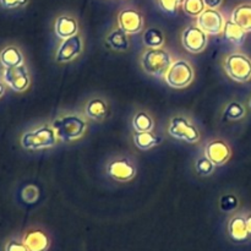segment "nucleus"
I'll return each instance as SVG.
<instances>
[{
  "label": "nucleus",
  "mask_w": 251,
  "mask_h": 251,
  "mask_svg": "<svg viewBox=\"0 0 251 251\" xmlns=\"http://www.w3.org/2000/svg\"><path fill=\"white\" fill-rule=\"evenodd\" d=\"M60 141L70 142L80 139L87 130V122L78 114H66L58 118L51 124Z\"/></svg>",
  "instance_id": "nucleus-1"
},
{
  "label": "nucleus",
  "mask_w": 251,
  "mask_h": 251,
  "mask_svg": "<svg viewBox=\"0 0 251 251\" xmlns=\"http://www.w3.org/2000/svg\"><path fill=\"white\" fill-rule=\"evenodd\" d=\"M172 64L173 59L171 53L163 48H149L142 54V69L145 73L154 77H166Z\"/></svg>",
  "instance_id": "nucleus-2"
},
{
  "label": "nucleus",
  "mask_w": 251,
  "mask_h": 251,
  "mask_svg": "<svg viewBox=\"0 0 251 251\" xmlns=\"http://www.w3.org/2000/svg\"><path fill=\"white\" fill-rule=\"evenodd\" d=\"M55 130L49 125H42L36 129L24 132L21 136V146L28 151H38V150L50 149L58 142Z\"/></svg>",
  "instance_id": "nucleus-3"
},
{
  "label": "nucleus",
  "mask_w": 251,
  "mask_h": 251,
  "mask_svg": "<svg viewBox=\"0 0 251 251\" xmlns=\"http://www.w3.org/2000/svg\"><path fill=\"white\" fill-rule=\"evenodd\" d=\"M225 70L232 80L248 82L251 80V59L242 53H232L226 58Z\"/></svg>",
  "instance_id": "nucleus-4"
},
{
  "label": "nucleus",
  "mask_w": 251,
  "mask_h": 251,
  "mask_svg": "<svg viewBox=\"0 0 251 251\" xmlns=\"http://www.w3.org/2000/svg\"><path fill=\"white\" fill-rule=\"evenodd\" d=\"M194 80V69L189 61L176 60L169 68L166 75V82L173 88H184Z\"/></svg>",
  "instance_id": "nucleus-5"
},
{
  "label": "nucleus",
  "mask_w": 251,
  "mask_h": 251,
  "mask_svg": "<svg viewBox=\"0 0 251 251\" xmlns=\"http://www.w3.org/2000/svg\"><path fill=\"white\" fill-rule=\"evenodd\" d=\"M169 135L176 140L186 141L189 144H195L200 140V132L196 129L195 125L190 123V120L185 117H174L171 120L168 129Z\"/></svg>",
  "instance_id": "nucleus-6"
},
{
  "label": "nucleus",
  "mask_w": 251,
  "mask_h": 251,
  "mask_svg": "<svg viewBox=\"0 0 251 251\" xmlns=\"http://www.w3.org/2000/svg\"><path fill=\"white\" fill-rule=\"evenodd\" d=\"M1 80L15 92H25L31 85L29 71L25 64L15 68H2Z\"/></svg>",
  "instance_id": "nucleus-7"
},
{
  "label": "nucleus",
  "mask_w": 251,
  "mask_h": 251,
  "mask_svg": "<svg viewBox=\"0 0 251 251\" xmlns=\"http://www.w3.org/2000/svg\"><path fill=\"white\" fill-rule=\"evenodd\" d=\"M208 37L205 31L196 26H189L181 33V43H183L184 48L190 53H201L205 50L206 46H207Z\"/></svg>",
  "instance_id": "nucleus-8"
},
{
  "label": "nucleus",
  "mask_w": 251,
  "mask_h": 251,
  "mask_svg": "<svg viewBox=\"0 0 251 251\" xmlns=\"http://www.w3.org/2000/svg\"><path fill=\"white\" fill-rule=\"evenodd\" d=\"M196 24L207 34H220L223 33L226 21L223 15L217 9L206 7L198 16Z\"/></svg>",
  "instance_id": "nucleus-9"
},
{
  "label": "nucleus",
  "mask_w": 251,
  "mask_h": 251,
  "mask_svg": "<svg viewBox=\"0 0 251 251\" xmlns=\"http://www.w3.org/2000/svg\"><path fill=\"white\" fill-rule=\"evenodd\" d=\"M83 43L80 34H75L73 37L64 39L63 43L58 48L55 54L56 63H68L75 59L76 56L82 53Z\"/></svg>",
  "instance_id": "nucleus-10"
},
{
  "label": "nucleus",
  "mask_w": 251,
  "mask_h": 251,
  "mask_svg": "<svg viewBox=\"0 0 251 251\" xmlns=\"http://www.w3.org/2000/svg\"><path fill=\"white\" fill-rule=\"evenodd\" d=\"M108 176L117 181H129L136 176V167L126 158H118L110 162L107 167Z\"/></svg>",
  "instance_id": "nucleus-11"
},
{
  "label": "nucleus",
  "mask_w": 251,
  "mask_h": 251,
  "mask_svg": "<svg viewBox=\"0 0 251 251\" xmlns=\"http://www.w3.org/2000/svg\"><path fill=\"white\" fill-rule=\"evenodd\" d=\"M118 25L126 34L139 33L144 28V16L134 9H125L118 16Z\"/></svg>",
  "instance_id": "nucleus-12"
},
{
  "label": "nucleus",
  "mask_w": 251,
  "mask_h": 251,
  "mask_svg": "<svg viewBox=\"0 0 251 251\" xmlns=\"http://www.w3.org/2000/svg\"><path fill=\"white\" fill-rule=\"evenodd\" d=\"M22 239L29 251H48L50 249L51 242L48 233L39 228L27 229L22 235Z\"/></svg>",
  "instance_id": "nucleus-13"
},
{
  "label": "nucleus",
  "mask_w": 251,
  "mask_h": 251,
  "mask_svg": "<svg viewBox=\"0 0 251 251\" xmlns=\"http://www.w3.org/2000/svg\"><path fill=\"white\" fill-rule=\"evenodd\" d=\"M227 233L229 239L234 244H244L251 239L249 232H248L245 216L235 215L228 221Z\"/></svg>",
  "instance_id": "nucleus-14"
},
{
  "label": "nucleus",
  "mask_w": 251,
  "mask_h": 251,
  "mask_svg": "<svg viewBox=\"0 0 251 251\" xmlns=\"http://www.w3.org/2000/svg\"><path fill=\"white\" fill-rule=\"evenodd\" d=\"M230 149L223 140H213L206 145L205 154L216 166H223L230 158Z\"/></svg>",
  "instance_id": "nucleus-15"
},
{
  "label": "nucleus",
  "mask_w": 251,
  "mask_h": 251,
  "mask_svg": "<svg viewBox=\"0 0 251 251\" xmlns=\"http://www.w3.org/2000/svg\"><path fill=\"white\" fill-rule=\"evenodd\" d=\"M25 64V56L19 47L14 44L5 46L0 50V65L1 68H15Z\"/></svg>",
  "instance_id": "nucleus-16"
},
{
  "label": "nucleus",
  "mask_w": 251,
  "mask_h": 251,
  "mask_svg": "<svg viewBox=\"0 0 251 251\" xmlns=\"http://www.w3.org/2000/svg\"><path fill=\"white\" fill-rule=\"evenodd\" d=\"M54 31H55L56 37L66 39L78 33V24L74 17L63 15V16H59L56 19Z\"/></svg>",
  "instance_id": "nucleus-17"
},
{
  "label": "nucleus",
  "mask_w": 251,
  "mask_h": 251,
  "mask_svg": "<svg viewBox=\"0 0 251 251\" xmlns=\"http://www.w3.org/2000/svg\"><path fill=\"white\" fill-rule=\"evenodd\" d=\"M223 36H225L226 41L230 42L234 46H242L247 38V32L235 24L233 20H228L225 24V28H223Z\"/></svg>",
  "instance_id": "nucleus-18"
},
{
  "label": "nucleus",
  "mask_w": 251,
  "mask_h": 251,
  "mask_svg": "<svg viewBox=\"0 0 251 251\" xmlns=\"http://www.w3.org/2000/svg\"><path fill=\"white\" fill-rule=\"evenodd\" d=\"M232 20L245 32H251V4H242L232 12Z\"/></svg>",
  "instance_id": "nucleus-19"
},
{
  "label": "nucleus",
  "mask_w": 251,
  "mask_h": 251,
  "mask_svg": "<svg viewBox=\"0 0 251 251\" xmlns=\"http://www.w3.org/2000/svg\"><path fill=\"white\" fill-rule=\"evenodd\" d=\"M108 113V105L102 98H93L86 105V115L92 120L104 119Z\"/></svg>",
  "instance_id": "nucleus-20"
},
{
  "label": "nucleus",
  "mask_w": 251,
  "mask_h": 251,
  "mask_svg": "<svg viewBox=\"0 0 251 251\" xmlns=\"http://www.w3.org/2000/svg\"><path fill=\"white\" fill-rule=\"evenodd\" d=\"M134 142L137 149L146 151V150L152 149V147L158 146L162 142V139L159 136H157L156 134H153L152 131L135 132Z\"/></svg>",
  "instance_id": "nucleus-21"
},
{
  "label": "nucleus",
  "mask_w": 251,
  "mask_h": 251,
  "mask_svg": "<svg viewBox=\"0 0 251 251\" xmlns=\"http://www.w3.org/2000/svg\"><path fill=\"white\" fill-rule=\"evenodd\" d=\"M105 43L114 50L124 51L129 48V39H127V34L125 33L123 29L117 28L114 31L110 32L108 34Z\"/></svg>",
  "instance_id": "nucleus-22"
},
{
  "label": "nucleus",
  "mask_w": 251,
  "mask_h": 251,
  "mask_svg": "<svg viewBox=\"0 0 251 251\" xmlns=\"http://www.w3.org/2000/svg\"><path fill=\"white\" fill-rule=\"evenodd\" d=\"M142 41L147 48H162L164 46V34L157 27H150L145 31Z\"/></svg>",
  "instance_id": "nucleus-23"
},
{
  "label": "nucleus",
  "mask_w": 251,
  "mask_h": 251,
  "mask_svg": "<svg viewBox=\"0 0 251 251\" xmlns=\"http://www.w3.org/2000/svg\"><path fill=\"white\" fill-rule=\"evenodd\" d=\"M132 127L136 132L152 131L154 127V122L151 115L146 112H139L132 119Z\"/></svg>",
  "instance_id": "nucleus-24"
},
{
  "label": "nucleus",
  "mask_w": 251,
  "mask_h": 251,
  "mask_svg": "<svg viewBox=\"0 0 251 251\" xmlns=\"http://www.w3.org/2000/svg\"><path fill=\"white\" fill-rule=\"evenodd\" d=\"M245 117V108L242 103L239 102H230L227 104L225 112H223V119L234 122V120H240Z\"/></svg>",
  "instance_id": "nucleus-25"
},
{
  "label": "nucleus",
  "mask_w": 251,
  "mask_h": 251,
  "mask_svg": "<svg viewBox=\"0 0 251 251\" xmlns=\"http://www.w3.org/2000/svg\"><path fill=\"white\" fill-rule=\"evenodd\" d=\"M181 5H183L184 12L191 17H198L206 9L203 0H183Z\"/></svg>",
  "instance_id": "nucleus-26"
},
{
  "label": "nucleus",
  "mask_w": 251,
  "mask_h": 251,
  "mask_svg": "<svg viewBox=\"0 0 251 251\" xmlns=\"http://www.w3.org/2000/svg\"><path fill=\"white\" fill-rule=\"evenodd\" d=\"M215 167L216 164L206 156L198 158V161H196L195 163V169L196 172H198V174L203 176H211V174L215 172Z\"/></svg>",
  "instance_id": "nucleus-27"
},
{
  "label": "nucleus",
  "mask_w": 251,
  "mask_h": 251,
  "mask_svg": "<svg viewBox=\"0 0 251 251\" xmlns=\"http://www.w3.org/2000/svg\"><path fill=\"white\" fill-rule=\"evenodd\" d=\"M2 251H29L22 237H10L5 240Z\"/></svg>",
  "instance_id": "nucleus-28"
},
{
  "label": "nucleus",
  "mask_w": 251,
  "mask_h": 251,
  "mask_svg": "<svg viewBox=\"0 0 251 251\" xmlns=\"http://www.w3.org/2000/svg\"><path fill=\"white\" fill-rule=\"evenodd\" d=\"M239 206V200L235 195L232 194H227V195L222 196L220 200V208L223 212H233Z\"/></svg>",
  "instance_id": "nucleus-29"
},
{
  "label": "nucleus",
  "mask_w": 251,
  "mask_h": 251,
  "mask_svg": "<svg viewBox=\"0 0 251 251\" xmlns=\"http://www.w3.org/2000/svg\"><path fill=\"white\" fill-rule=\"evenodd\" d=\"M158 4L164 12L174 15L176 14L179 5L183 4V0H158Z\"/></svg>",
  "instance_id": "nucleus-30"
},
{
  "label": "nucleus",
  "mask_w": 251,
  "mask_h": 251,
  "mask_svg": "<svg viewBox=\"0 0 251 251\" xmlns=\"http://www.w3.org/2000/svg\"><path fill=\"white\" fill-rule=\"evenodd\" d=\"M28 0H0V6L6 10H15L24 7Z\"/></svg>",
  "instance_id": "nucleus-31"
},
{
  "label": "nucleus",
  "mask_w": 251,
  "mask_h": 251,
  "mask_svg": "<svg viewBox=\"0 0 251 251\" xmlns=\"http://www.w3.org/2000/svg\"><path fill=\"white\" fill-rule=\"evenodd\" d=\"M205 1L206 7H210V9H217L221 6L223 0H203Z\"/></svg>",
  "instance_id": "nucleus-32"
},
{
  "label": "nucleus",
  "mask_w": 251,
  "mask_h": 251,
  "mask_svg": "<svg viewBox=\"0 0 251 251\" xmlns=\"http://www.w3.org/2000/svg\"><path fill=\"white\" fill-rule=\"evenodd\" d=\"M245 222H247V227H248V232H249L250 237H251V213L245 216Z\"/></svg>",
  "instance_id": "nucleus-33"
},
{
  "label": "nucleus",
  "mask_w": 251,
  "mask_h": 251,
  "mask_svg": "<svg viewBox=\"0 0 251 251\" xmlns=\"http://www.w3.org/2000/svg\"><path fill=\"white\" fill-rule=\"evenodd\" d=\"M5 91H6V85L2 80H0V98L5 95Z\"/></svg>",
  "instance_id": "nucleus-34"
},
{
  "label": "nucleus",
  "mask_w": 251,
  "mask_h": 251,
  "mask_svg": "<svg viewBox=\"0 0 251 251\" xmlns=\"http://www.w3.org/2000/svg\"><path fill=\"white\" fill-rule=\"evenodd\" d=\"M249 105H250V108H251V98H250V100H249Z\"/></svg>",
  "instance_id": "nucleus-35"
}]
</instances>
